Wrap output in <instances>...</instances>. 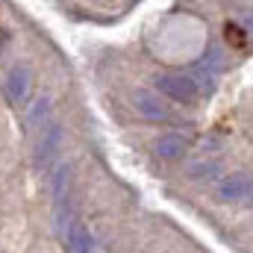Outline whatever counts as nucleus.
<instances>
[{
    "label": "nucleus",
    "mask_w": 253,
    "mask_h": 253,
    "mask_svg": "<svg viewBox=\"0 0 253 253\" xmlns=\"http://www.w3.org/2000/svg\"><path fill=\"white\" fill-rule=\"evenodd\" d=\"M153 147H156V153H159L162 159H180V156L186 153V147H189V135H183V132H168V135H159Z\"/></svg>",
    "instance_id": "obj_7"
},
{
    "label": "nucleus",
    "mask_w": 253,
    "mask_h": 253,
    "mask_svg": "<svg viewBox=\"0 0 253 253\" xmlns=\"http://www.w3.org/2000/svg\"><path fill=\"white\" fill-rule=\"evenodd\" d=\"M224 39H227V44H233L236 50H242V47L248 44V33H245L239 24H224Z\"/></svg>",
    "instance_id": "obj_8"
},
{
    "label": "nucleus",
    "mask_w": 253,
    "mask_h": 253,
    "mask_svg": "<svg viewBox=\"0 0 253 253\" xmlns=\"http://www.w3.org/2000/svg\"><path fill=\"white\" fill-rule=\"evenodd\" d=\"M215 174H218V165H215V162H194L189 168L191 180H212Z\"/></svg>",
    "instance_id": "obj_9"
},
{
    "label": "nucleus",
    "mask_w": 253,
    "mask_h": 253,
    "mask_svg": "<svg viewBox=\"0 0 253 253\" xmlns=\"http://www.w3.org/2000/svg\"><path fill=\"white\" fill-rule=\"evenodd\" d=\"M0 42H3V30H0Z\"/></svg>",
    "instance_id": "obj_10"
},
{
    "label": "nucleus",
    "mask_w": 253,
    "mask_h": 253,
    "mask_svg": "<svg viewBox=\"0 0 253 253\" xmlns=\"http://www.w3.org/2000/svg\"><path fill=\"white\" fill-rule=\"evenodd\" d=\"M30 85H33V77H30V71L27 68H12L9 74H6V83H3V91H6V97H9V103H15V106H21V103H27V97H30Z\"/></svg>",
    "instance_id": "obj_3"
},
{
    "label": "nucleus",
    "mask_w": 253,
    "mask_h": 253,
    "mask_svg": "<svg viewBox=\"0 0 253 253\" xmlns=\"http://www.w3.org/2000/svg\"><path fill=\"white\" fill-rule=\"evenodd\" d=\"M59 144H62V124L50 118V121L42 124L39 141H36V168H39V171H47V168L56 162Z\"/></svg>",
    "instance_id": "obj_1"
},
{
    "label": "nucleus",
    "mask_w": 253,
    "mask_h": 253,
    "mask_svg": "<svg viewBox=\"0 0 253 253\" xmlns=\"http://www.w3.org/2000/svg\"><path fill=\"white\" fill-rule=\"evenodd\" d=\"M221 200H253V177L251 174H230L227 180H221L218 186Z\"/></svg>",
    "instance_id": "obj_4"
},
{
    "label": "nucleus",
    "mask_w": 253,
    "mask_h": 253,
    "mask_svg": "<svg viewBox=\"0 0 253 253\" xmlns=\"http://www.w3.org/2000/svg\"><path fill=\"white\" fill-rule=\"evenodd\" d=\"M65 242H68V251H74V253L94 251V239H91V233H88L85 224L77 221V218H71V224L65 227Z\"/></svg>",
    "instance_id": "obj_6"
},
{
    "label": "nucleus",
    "mask_w": 253,
    "mask_h": 253,
    "mask_svg": "<svg viewBox=\"0 0 253 253\" xmlns=\"http://www.w3.org/2000/svg\"><path fill=\"white\" fill-rule=\"evenodd\" d=\"M156 91H162L165 97H171L177 103H194L197 94H200L194 77H186V74H159L156 77Z\"/></svg>",
    "instance_id": "obj_2"
},
{
    "label": "nucleus",
    "mask_w": 253,
    "mask_h": 253,
    "mask_svg": "<svg viewBox=\"0 0 253 253\" xmlns=\"http://www.w3.org/2000/svg\"><path fill=\"white\" fill-rule=\"evenodd\" d=\"M132 106H135L138 115H144V118H150V121L168 118V109H165V103L156 97V91H147V88L132 91Z\"/></svg>",
    "instance_id": "obj_5"
}]
</instances>
